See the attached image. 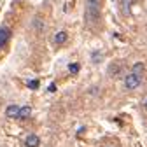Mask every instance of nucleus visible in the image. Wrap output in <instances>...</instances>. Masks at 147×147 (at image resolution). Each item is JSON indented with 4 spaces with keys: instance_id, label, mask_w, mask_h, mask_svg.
<instances>
[{
    "instance_id": "12",
    "label": "nucleus",
    "mask_w": 147,
    "mask_h": 147,
    "mask_svg": "<svg viewBox=\"0 0 147 147\" xmlns=\"http://www.w3.org/2000/svg\"><path fill=\"white\" fill-rule=\"evenodd\" d=\"M98 60H100V58H98V53H95V54H93V61H98Z\"/></svg>"
},
{
    "instance_id": "7",
    "label": "nucleus",
    "mask_w": 147,
    "mask_h": 147,
    "mask_svg": "<svg viewBox=\"0 0 147 147\" xmlns=\"http://www.w3.org/2000/svg\"><path fill=\"white\" fill-rule=\"evenodd\" d=\"M67 39H68V33H67L65 30H61V32H58L56 35H54V42H56L58 46L65 44V42H67Z\"/></svg>"
},
{
    "instance_id": "4",
    "label": "nucleus",
    "mask_w": 147,
    "mask_h": 147,
    "mask_svg": "<svg viewBox=\"0 0 147 147\" xmlns=\"http://www.w3.org/2000/svg\"><path fill=\"white\" fill-rule=\"evenodd\" d=\"M20 112H21V107L20 105H9L5 109V116L11 119H20Z\"/></svg>"
},
{
    "instance_id": "1",
    "label": "nucleus",
    "mask_w": 147,
    "mask_h": 147,
    "mask_svg": "<svg viewBox=\"0 0 147 147\" xmlns=\"http://www.w3.org/2000/svg\"><path fill=\"white\" fill-rule=\"evenodd\" d=\"M100 0H86V23L95 25L100 20Z\"/></svg>"
},
{
    "instance_id": "11",
    "label": "nucleus",
    "mask_w": 147,
    "mask_h": 147,
    "mask_svg": "<svg viewBox=\"0 0 147 147\" xmlns=\"http://www.w3.org/2000/svg\"><path fill=\"white\" fill-rule=\"evenodd\" d=\"M49 91H51V93H53V91H56V84H51L49 86Z\"/></svg>"
},
{
    "instance_id": "10",
    "label": "nucleus",
    "mask_w": 147,
    "mask_h": 147,
    "mask_svg": "<svg viewBox=\"0 0 147 147\" xmlns=\"http://www.w3.org/2000/svg\"><path fill=\"white\" fill-rule=\"evenodd\" d=\"M26 86L30 88V89H39V86H40V82L37 81V79H32V81H28L26 82Z\"/></svg>"
},
{
    "instance_id": "13",
    "label": "nucleus",
    "mask_w": 147,
    "mask_h": 147,
    "mask_svg": "<svg viewBox=\"0 0 147 147\" xmlns=\"http://www.w3.org/2000/svg\"><path fill=\"white\" fill-rule=\"evenodd\" d=\"M144 105H145V109H147V100H145V103H144Z\"/></svg>"
},
{
    "instance_id": "5",
    "label": "nucleus",
    "mask_w": 147,
    "mask_h": 147,
    "mask_svg": "<svg viewBox=\"0 0 147 147\" xmlns=\"http://www.w3.org/2000/svg\"><path fill=\"white\" fill-rule=\"evenodd\" d=\"M25 145H26V147H39V145H40V138L32 133V135H28V137L25 138Z\"/></svg>"
},
{
    "instance_id": "2",
    "label": "nucleus",
    "mask_w": 147,
    "mask_h": 147,
    "mask_svg": "<svg viewBox=\"0 0 147 147\" xmlns=\"http://www.w3.org/2000/svg\"><path fill=\"white\" fill-rule=\"evenodd\" d=\"M140 84H142V77L135 76L133 72H130V74L124 77V88H126V89H137Z\"/></svg>"
},
{
    "instance_id": "8",
    "label": "nucleus",
    "mask_w": 147,
    "mask_h": 147,
    "mask_svg": "<svg viewBox=\"0 0 147 147\" xmlns=\"http://www.w3.org/2000/svg\"><path fill=\"white\" fill-rule=\"evenodd\" d=\"M30 114H32V107H30V105H25V107H21L20 119H21V121H25V119H28V117H30Z\"/></svg>"
},
{
    "instance_id": "3",
    "label": "nucleus",
    "mask_w": 147,
    "mask_h": 147,
    "mask_svg": "<svg viewBox=\"0 0 147 147\" xmlns=\"http://www.w3.org/2000/svg\"><path fill=\"white\" fill-rule=\"evenodd\" d=\"M11 39V28L9 26H0V49H2Z\"/></svg>"
},
{
    "instance_id": "6",
    "label": "nucleus",
    "mask_w": 147,
    "mask_h": 147,
    "mask_svg": "<svg viewBox=\"0 0 147 147\" xmlns=\"http://www.w3.org/2000/svg\"><path fill=\"white\" fill-rule=\"evenodd\" d=\"M131 72L135 74V76H138V77H144V74H145V65H144L142 61H137V63L131 67Z\"/></svg>"
},
{
    "instance_id": "9",
    "label": "nucleus",
    "mask_w": 147,
    "mask_h": 147,
    "mask_svg": "<svg viewBox=\"0 0 147 147\" xmlns=\"http://www.w3.org/2000/svg\"><path fill=\"white\" fill-rule=\"evenodd\" d=\"M79 70H81V65H79V63H70V65H68V72H70V74H77Z\"/></svg>"
}]
</instances>
